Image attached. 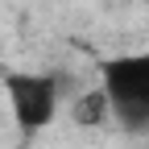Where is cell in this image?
Instances as JSON below:
<instances>
[{"mask_svg":"<svg viewBox=\"0 0 149 149\" xmlns=\"http://www.w3.org/2000/svg\"><path fill=\"white\" fill-rule=\"evenodd\" d=\"M0 87H4L8 116H13L21 137L46 133L58 120V112H62V87L46 70H4L0 74Z\"/></svg>","mask_w":149,"mask_h":149,"instance_id":"obj_1","label":"cell"},{"mask_svg":"<svg viewBox=\"0 0 149 149\" xmlns=\"http://www.w3.org/2000/svg\"><path fill=\"white\" fill-rule=\"evenodd\" d=\"M74 124H100V120H108L112 116V104H108V95H104V87H95V91H87V95H79L74 100Z\"/></svg>","mask_w":149,"mask_h":149,"instance_id":"obj_3","label":"cell"},{"mask_svg":"<svg viewBox=\"0 0 149 149\" xmlns=\"http://www.w3.org/2000/svg\"><path fill=\"white\" fill-rule=\"evenodd\" d=\"M100 87L124 128H149V50L108 58L100 66Z\"/></svg>","mask_w":149,"mask_h":149,"instance_id":"obj_2","label":"cell"}]
</instances>
